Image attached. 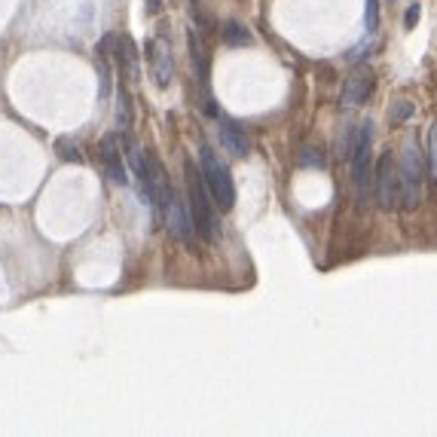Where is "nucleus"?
Listing matches in <instances>:
<instances>
[{"instance_id":"nucleus-1","label":"nucleus","mask_w":437,"mask_h":437,"mask_svg":"<svg viewBox=\"0 0 437 437\" xmlns=\"http://www.w3.org/2000/svg\"><path fill=\"white\" fill-rule=\"evenodd\" d=\"M184 178H187V205H190V217H193V230L199 232L205 242L217 239V217H215V205L208 202V187L202 178V168L196 171L193 159L184 162Z\"/></svg>"},{"instance_id":"nucleus-2","label":"nucleus","mask_w":437,"mask_h":437,"mask_svg":"<svg viewBox=\"0 0 437 437\" xmlns=\"http://www.w3.org/2000/svg\"><path fill=\"white\" fill-rule=\"evenodd\" d=\"M370 147H373V123L364 119V123L355 129V141L349 150V162H352V184H355V196H358V205L367 202V190H370Z\"/></svg>"},{"instance_id":"nucleus-3","label":"nucleus","mask_w":437,"mask_h":437,"mask_svg":"<svg viewBox=\"0 0 437 437\" xmlns=\"http://www.w3.org/2000/svg\"><path fill=\"white\" fill-rule=\"evenodd\" d=\"M398 175H401V205L416 208L422 202V184H425V162L419 144L410 138L404 144V153L398 162Z\"/></svg>"},{"instance_id":"nucleus-4","label":"nucleus","mask_w":437,"mask_h":437,"mask_svg":"<svg viewBox=\"0 0 437 437\" xmlns=\"http://www.w3.org/2000/svg\"><path fill=\"white\" fill-rule=\"evenodd\" d=\"M199 159H202V178H205V187L211 193V199H215V205L220 211H230L236 205V184L230 178V168L215 156L211 147H202Z\"/></svg>"},{"instance_id":"nucleus-5","label":"nucleus","mask_w":437,"mask_h":437,"mask_svg":"<svg viewBox=\"0 0 437 437\" xmlns=\"http://www.w3.org/2000/svg\"><path fill=\"white\" fill-rule=\"evenodd\" d=\"M373 175H376V202H379V208H394L401 202V175L392 153H385L376 162Z\"/></svg>"},{"instance_id":"nucleus-6","label":"nucleus","mask_w":437,"mask_h":437,"mask_svg":"<svg viewBox=\"0 0 437 437\" xmlns=\"http://www.w3.org/2000/svg\"><path fill=\"white\" fill-rule=\"evenodd\" d=\"M162 220H166L171 239L190 245V239H193V217H190V205L178 196V190H171V199H168L166 211H162Z\"/></svg>"},{"instance_id":"nucleus-7","label":"nucleus","mask_w":437,"mask_h":437,"mask_svg":"<svg viewBox=\"0 0 437 437\" xmlns=\"http://www.w3.org/2000/svg\"><path fill=\"white\" fill-rule=\"evenodd\" d=\"M98 156H101V166H104V175L114 184H129V168L123 162V141H119V135H107L101 141Z\"/></svg>"},{"instance_id":"nucleus-8","label":"nucleus","mask_w":437,"mask_h":437,"mask_svg":"<svg viewBox=\"0 0 437 437\" xmlns=\"http://www.w3.org/2000/svg\"><path fill=\"white\" fill-rule=\"evenodd\" d=\"M373 89H376V77H373V70L367 68H361V70H355V74L345 80V89H342V104L345 107H358L364 104L370 95H373Z\"/></svg>"},{"instance_id":"nucleus-9","label":"nucleus","mask_w":437,"mask_h":437,"mask_svg":"<svg viewBox=\"0 0 437 437\" xmlns=\"http://www.w3.org/2000/svg\"><path fill=\"white\" fill-rule=\"evenodd\" d=\"M147 53H150V70H153V80H156V86L159 89H168L171 83V77H175V65H171V53H168V46H166V40H153V43L147 46Z\"/></svg>"},{"instance_id":"nucleus-10","label":"nucleus","mask_w":437,"mask_h":437,"mask_svg":"<svg viewBox=\"0 0 437 437\" xmlns=\"http://www.w3.org/2000/svg\"><path fill=\"white\" fill-rule=\"evenodd\" d=\"M217 138H220V147L227 150L230 156H245L248 153V135H245V129L236 126L232 119H220V123H217Z\"/></svg>"},{"instance_id":"nucleus-11","label":"nucleus","mask_w":437,"mask_h":437,"mask_svg":"<svg viewBox=\"0 0 437 437\" xmlns=\"http://www.w3.org/2000/svg\"><path fill=\"white\" fill-rule=\"evenodd\" d=\"M190 53H193V68H196V77L202 89H208V53H205V43L196 31H190Z\"/></svg>"},{"instance_id":"nucleus-12","label":"nucleus","mask_w":437,"mask_h":437,"mask_svg":"<svg viewBox=\"0 0 437 437\" xmlns=\"http://www.w3.org/2000/svg\"><path fill=\"white\" fill-rule=\"evenodd\" d=\"M223 43L227 46H248L251 43V34H248V28L245 25H239V22H223Z\"/></svg>"},{"instance_id":"nucleus-13","label":"nucleus","mask_w":437,"mask_h":437,"mask_svg":"<svg viewBox=\"0 0 437 437\" xmlns=\"http://www.w3.org/2000/svg\"><path fill=\"white\" fill-rule=\"evenodd\" d=\"M55 153H58V159H62V162H74V166H80V162H83L80 144H77L74 138H68V135L55 138Z\"/></svg>"},{"instance_id":"nucleus-14","label":"nucleus","mask_w":437,"mask_h":437,"mask_svg":"<svg viewBox=\"0 0 437 437\" xmlns=\"http://www.w3.org/2000/svg\"><path fill=\"white\" fill-rule=\"evenodd\" d=\"M117 126H119V131H129V129H131V98H129V89H126V86H119Z\"/></svg>"},{"instance_id":"nucleus-15","label":"nucleus","mask_w":437,"mask_h":437,"mask_svg":"<svg viewBox=\"0 0 437 437\" xmlns=\"http://www.w3.org/2000/svg\"><path fill=\"white\" fill-rule=\"evenodd\" d=\"M376 25H379V0H364V28H367V34L376 31Z\"/></svg>"},{"instance_id":"nucleus-16","label":"nucleus","mask_w":437,"mask_h":437,"mask_svg":"<svg viewBox=\"0 0 437 437\" xmlns=\"http://www.w3.org/2000/svg\"><path fill=\"white\" fill-rule=\"evenodd\" d=\"M413 104H410V101H398V104H394L392 110H389V123H394V126H398V123H404V119L406 117H413Z\"/></svg>"},{"instance_id":"nucleus-17","label":"nucleus","mask_w":437,"mask_h":437,"mask_svg":"<svg viewBox=\"0 0 437 437\" xmlns=\"http://www.w3.org/2000/svg\"><path fill=\"white\" fill-rule=\"evenodd\" d=\"M300 162H303V166H324V156H321V150H315V147H306V150H303V153H300Z\"/></svg>"},{"instance_id":"nucleus-18","label":"nucleus","mask_w":437,"mask_h":437,"mask_svg":"<svg viewBox=\"0 0 437 437\" xmlns=\"http://www.w3.org/2000/svg\"><path fill=\"white\" fill-rule=\"evenodd\" d=\"M422 18V6L419 4H410L406 6V16H404V28H416Z\"/></svg>"},{"instance_id":"nucleus-19","label":"nucleus","mask_w":437,"mask_h":437,"mask_svg":"<svg viewBox=\"0 0 437 437\" xmlns=\"http://www.w3.org/2000/svg\"><path fill=\"white\" fill-rule=\"evenodd\" d=\"M431 175L437 178V126H431Z\"/></svg>"},{"instance_id":"nucleus-20","label":"nucleus","mask_w":437,"mask_h":437,"mask_svg":"<svg viewBox=\"0 0 437 437\" xmlns=\"http://www.w3.org/2000/svg\"><path fill=\"white\" fill-rule=\"evenodd\" d=\"M144 13L147 16H159L162 13V0H144Z\"/></svg>"}]
</instances>
